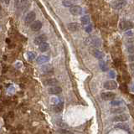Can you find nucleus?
Returning a JSON list of instances; mask_svg holds the SVG:
<instances>
[{
    "mask_svg": "<svg viewBox=\"0 0 134 134\" xmlns=\"http://www.w3.org/2000/svg\"><path fill=\"white\" fill-rule=\"evenodd\" d=\"M70 12L73 15H81L83 12V9L79 5H73L71 8H70Z\"/></svg>",
    "mask_w": 134,
    "mask_h": 134,
    "instance_id": "nucleus-5",
    "label": "nucleus"
},
{
    "mask_svg": "<svg viewBox=\"0 0 134 134\" xmlns=\"http://www.w3.org/2000/svg\"><path fill=\"white\" fill-rule=\"evenodd\" d=\"M49 60H50V57L48 56H45V54H42V56H39L37 58L36 61H37L38 64H45V63L48 62Z\"/></svg>",
    "mask_w": 134,
    "mask_h": 134,
    "instance_id": "nucleus-12",
    "label": "nucleus"
},
{
    "mask_svg": "<svg viewBox=\"0 0 134 134\" xmlns=\"http://www.w3.org/2000/svg\"><path fill=\"white\" fill-rule=\"evenodd\" d=\"M28 58H29V60H32L35 58V54L33 52H29V53H28Z\"/></svg>",
    "mask_w": 134,
    "mask_h": 134,
    "instance_id": "nucleus-23",
    "label": "nucleus"
},
{
    "mask_svg": "<svg viewBox=\"0 0 134 134\" xmlns=\"http://www.w3.org/2000/svg\"><path fill=\"white\" fill-rule=\"evenodd\" d=\"M54 111H56V112H60V111H62V109H63V103H62V102H60V103L56 104V106H54Z\"/></svg>",
    "mask_w": 134,
    "mask_h": 134,
    "instance_id": "nucleus-18",
    "label": "nucleus"
},
{
    "mask_svg": "<svg viewBox=\"0 0 134 134\" xmlns=\"http://www.w3.org/2000/svg\"><path fill=\"white\" fill-rule=\"evenodd\" d=\"M62 4L66 8H71L73 6V2L65 0V1H62Z\"/></svg>",
    "mask_w": 134,
    "mask_h": 134,
    "instance_id": "nucleus-17",
    "label": "nucleus"
},
{
    "mask_svg": "<svg viewBox=\"0 0 134 134\" xmlns=\"http://www.w3.org/2000/svg\"><path fill=\"white\" fill-rule=\"evenodd\" d=\"M101 97L104 101H112L116 97V94L112 92H106L101 94Z\"/></svg>",
    "mask_w": 134,
    "mask_h": 134,
    "instance_id": "nucleus-3",
    "label": "nucleus"
},
{
    "mask_svg": "<svg viewBox=\"0 0 134 134\" xmlns=\"http://www.w3.org/2000/svg\"><path fill=\"white\" fill-rule=\"evenodd\" d=\"M31 29L33 31H38L42 28V23L40 21H34V23H32V25L30 26Z\"/></svg>",
    "mask_w": 134,
    "mask_h": 134,
    "instance_id": "nucleus-11",
    "label": "nucleus"
},
{
    "mask_svg": "<svg viewBox=\"0 0 134 134\" xmlns=\"http://www.w3.org/2000/svg\"><path fill=\"white\" fill-rule=\"evenodd\" d=\"M57 84H58V81L56 79H53V78L47 79V80H45V85L49 86H54Z\"/></svg>",
    "mask_w": 134,
    "mask_h": 134,
    "instance_id": "nucleus-13",
    "label": "nucleus"
},
{
    "mask_svg": "<svg viewBox=\"0 0 134 134\" xmlns=\"http://www.w3.org/2000/svg\"><path fill=\"white\" fill-rule=\"evenodd\" d=\"M104 88L107 89L109 90H115L117 87V83L113 80H110V81H105L104 83Z\"/></svg>",
    "mask_w": 134,
    "mask_h": 134,
    "instance_id": "nucleus-4",
    "label": "nucleus"
},
{
    "mask_svg": "<svg viewBox=\"0 0 134 134\" xmlns=\"http://www.w3.org/2000/svg\"><path fill=\"white\" fill-rule=\"evenodd\" d=\"M128 60L130 61V62H134V54H130V56H128Z\"/></svg>",
    "mask_w": 134,
    "mask_h": 134,
    "instance_id": "nucleus-26",
    "label": "nucleus"
},
{
    "mask_svg": "<svg viewBox=\"0 0 134 134\" xmlns=\"http://www.w3.org/2000/svg\"><path fill=\"white\" fill-rule=\"evenodd\" d=\"M35 19H36V14H35L34 12H33V11L29 12L25 17V23H27V25H29V23H34Z\"/></svg>",
    "mask_w": 134,
    "mask_h": 134,
    "instance_id": "nucleus-6",
    "label": "nucleus"
},
{
    "mask_svg": "<svg viewBox=\"0 0 134 134\" xmlns=\"http://www.w3.org/2000/svg\"><path fill=\"white\" fill-rule=\"evenodd\" d=\"M129 66H130V69H131L132 70H134V62L131 63V64L129 65Z\"/></svg>",
    "mask_w": 134,
    "mask_h": 134,
    "instance_id": "nucleus-27",
    "label": "nucleus"
},
{
    "mask_svg": "<svg viewBox=\"0 0 134 134\" xmlns=\"http://www.w3.org/2000/svg\"><path fill=\"white\" fill-rule=\"evenodd\" d=\"M128 119H129V116L126 113L118 114V115L113 117V121H118V123H125V121H128Z\"/></svg>",
    "mask_w": 134,
    "mask_h": 134,
    "instance_id": "nucleus-2",
    "label": "nucleus"
},
{
    "mask_svg": "<svg viewBox=\"0 0 134 134\" xmlns=\"http://www.w3.org/2000/svg\"><path fill=\"white\" fill-rule=\"evenodd\" d=\"M49 44L48 43H46V42H44V43H42V44H40L39 45V50L40 52H45V51H47L49 50Z\"/></svg>",
    "mask_w": 134,
    "mask_h": 134,
    "instance_id": "nucleus-14",
    "label": "nucleus"
},
{
    "mask_svg": "<svg viewBox=\"0 0 134 134\" xmlns=\"http://www.w3.org/2000/svg\"><path fill=\"white\" fill-rule=\"evenodd\" d=\"M126 3H127V2L126 1H114L112 3V7L114 8V9H121V8H123Z\"/></svg>",
    "mask_w": 134,
    "mask_h": 134,
    "instance_id": "nucleus-9",
    "label": "nucleus"
},
{
    "mask_svg": "<svg viewBox=\"0 0 134 134\" xmlns=\"http://www.w3.org/2000/svg\"><path fill=\"white\" fill-rule=\"evenodd\" d=\"M7 118H8V120H9L10 121H13V119H14V112H9V114L7 115Z\"/></svg>",
    "mask_w": 134,
    "mask_h": 134,
    "instance_id": "nucleus-22",
    "label": "nucleus"
},
{
    "mask_svg": "<svg viewBox=\"0 0 134 134\" xmlns=\"http://www.w3.org/2000/svg\"><path fill=\"white\" fill-rule=\"evenodd\" d=\"M116 127L117 128H120V129H123V130H128L129 127H128V125L127 124H124V123H119V124H117Z\"/></svg>",
    "mask_w": 134,
    "mask_h": 134,
    "instance_id": "nucleus-19",
    "label": "nucleus"
},
{
    "mask_svg": "<svg viewBox=\"0 0 134 134\" xmlns=\"http://www.w3.org/2000/svg\"><path fill=\"white\" fill-rule=\"evenodd\" d=\"M0 9H1V7H0Z\"/></svg>",
    "mask_w": 134,
    "mask_h": 134,
    "instance_id": "nucleus-28",
    "label": "nucleus"
},
{
    "mask_svg": "<svg viewBox=\"0 0 134 134\" xmlns=\"http://www.w3.org/2000/svg\"><path fill=\"white\" fill-rule=\"evenodd\" d=\"M67 28L70 31H72V32H75V31H77L80 29V25L78 23H70L67 25Z\"/></svg>",
    "mask_w": 134,
    "mask_h": 134,
    "instance_id": "nucleus-10",
    "label": "nucleus"
},
{
    "mask_svg": "<svg viewBox=\"0 0 134 134\" xmlns=\"http://www.w3.org/2000/svg\"><path fill=\"white\" fill-rule=\"evenodd\" d=\"M125 111V108L123 107H116V108H113V109H111V112L112 113H121Z\"/></svg>",
    "mask_w": 134,
    "mask_h": 134,
    "instance_id": "nucleus-16",
    "label": "nucleus"
},
{
    "mask_svg": "<svg viewBox=\"0 0 134 134\" xmlns=\"http://www.w3.org/2000/svg\"><path fill=\"white\" fill-rule=\"evenodd\" d=\"M42 70H43V71H45V73H49L50 71H53L52 68H51L50 65H45V66H43Z\"/></svg>",
    "mask_w": 134,
    "mask_h": 134,
    "instance_id": "nucleus-20",
    "label": "nucleus"
},
{
    "mask_svg": "<svg viewBox=\"0 0 134 134\" xmlns=\"http://www.w3.org/2000/svg\"><path fill=\"white\" fill-rule=\"evenodd\" d=\"M92 25H88V26H86V31L87 33L92 32Z\"/></svg>",
    "mask_w": 134,
    "mask_h": 134,
    "instance_id": "nucleus-25",
    "label": "nucleus"
},
{
    "mask_svg": "<svg viewBox=\"0 0 134 134\" xmlns=\"http://www.w3.org/2000/svg\"><path fill=\"white\" fill-rule=\"evenodd\" d=\"M111 104H112V106H116L117 107V106L121 104V101H112Z\"/></svg>",
    "mask_w": 134,
    "mask_h": 134,
    "instance_id": "nucleus-24",
    "label": "nucleus"
},
{
    "mask_svg": "<svg viewBox=\"0 0 134 134\" xmlns=\"http://www.w3.org/2000/svg\"><path fill=\"white\" fill-rule=\"evenodd\" d=\"M48 92L51 95H59L62 92V89L60 86H51L48 89Z\"/></svg>",
    "mask_w": 134,
    "mask_h": 134,
    "instance_id": "nucleus-7",
    "label": "nucleus"
},
{
    "mask_svg": "<svg viewBox=\"0 0 134 134\" xmlns=\"http://www.w3.org/2000/svg\"><path fill=\"white\" fill-rule=\"evenodd\" d=\"M81 22L83 25H87L90 23V17L88 15H85V16H82L81 19Z\"/></svg>",
    "mask_w": 134,
    "mask_h": 134,
    "instance_id": "nucleus-15",
    "label": "nucleus"
},
{
    "mask_svg": "<svg viewBox=\"0 0 134 134\" xmlns=\"http://www.w3.org/2000/svg\"><path fill=\"white\" fill-rule=\"evenodd\" d=\"M127 52H128L130 54H134V45H130V46H128V48H127Z\"/></svg>",
    "mask_w": 134,
    "mask_h": 134,
    "instance_id": "nucleus-21",
    "label": "nucleus"
},
{
    "mask_svg": "<svg viewBox=\"0 0 134 134\" xmlns=\"http://www.w3.org/2000/svg\"><path fill=\"white\" fill-rule=\"evenodd\" d=\"M133 23L132 21H129V20H121L120 22V25L119 27L121 30L126 31V30H129V29H132L133 28Z\"/></svg>",
    "mask_w": 134,
    "mask_h": 134,
    "instance_id": "nucleus-1",
    "label": "nucleus"
},
{
    "mask_svg": "<svg viewBox=\"0 0 134 134\" xmlns=\"http://www.w3.org/2000/svg\"><path fill=\"white\" fill-rule=\"evenodd\" d=\"M47 40V36L45 34H41V35H39V36L36 37L34 39V43L35 45H40L42 44V43H44V42H46Z\"/></svg>",
    "mask_w": 134,
    "mask_h": 134,
    "instance_id": "nucleus-8",
    "label": "nucleus"
}]
</instances>
